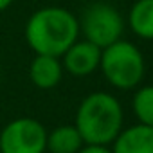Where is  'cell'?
<instances>
[{
  "label": "cell",
  "mask_w": 153,
  "mask_h": 153,
  "mask_svg": "<svg viewBox=\"0 0 153 153\" xmlns=\"http://www.w3.org/2000/svg\"><path fill=\"white\" fill-rule=\"evenodd\" d=\"M25 42L34 54L61 58L79 38V20L72 11L59 6L36 9L24 29Z\"/></svg>",
  "instance_id": "obj_1"
},
{
  "label": "cell",
  "mask_w": 153,
  "mask_h": 153,
  "mask_svg": "<svg viewBox=\"0 0 153 153\" xmlns=\"http://www.w3.org/2000/svg\"><path fill=\"white\" fill-rule=\"evenodd\" d=\"M121 101L110 92H92L81 99L76 110L74 126L85 144L110 146L124 128Z\"/></svg>",
  "instance_id": "obj_2"
},
{
  "label": "cell",
  "mask_w": 153,
  "mask_h": 153,
  "mask_svg": "<svg viewBox=\"0 0 153 153\" xmlns=\"http://www.w3.org/2000/svg\"><path fill=\"white\" fill-rule=\"evenodd\" d=\"M99 68L105 79L117 90H133L144 79L146 61L137 45L121 38L101 51Z\"/></svg>",
  "instance_id": "obj_3"
},
{
  "label": "cell",
  "mask_w": 153,
  "mask_h": 153,
  "mask_svg": "<svg viewBox=\"0 0 153 153\" xmlns=\"http://www.w3.org/2000/svg\"><path fill=\"white\" fill-rule=\"evenodd\" d=\"M79 20V34L85 40L97 45L101 51L117 40L123 38L124 33V18L112 4L96 2L90 4Z\"/></svg>",
  "instance_id": "obj_4"
},
{
  "label": "cell",
  "mask_w": 153,
  "mask_h": 153,
  "mask_svg": "<svg viewBox=\"0 0 153 153\" xmlns=\"http://www.w3.org/2000/svg\"><path fill=\"white\" fill-rule=\"evenodd\" d=\"M2 153H45L47 128L33 117H16L0 130Z\"/></svg>",
  "instance_id": "obj_5"
},
{
  "label": "cell",
  "mask_w": 153,
  "mask_h": 153,
  "mask_svg": "<svg viewBox=\"0 0 153 153\" xmlns=\"http://www.w3.org/2000/svg\"><path fill=\"white\" fill-rule=\"evenodd\" d=\"M63 70L74 78H85L94 74L101 63V49L88 40H76L59 58Z\"/></svg>",
  "instance_id": "obj_6"
},
{
  "label": "cell",
  "mask_w": 153,
  "mask_h": 153,
  "mask_svg": "<svg viewBox=\"0 0 153 153\" xmlns=\"http://www.w3.org/2000/svg\"><path fill=\"white\" fill-rule=\"evenodd\" d=\"M110 149L112 153H153V128L140 123L123 128Z\"/></svg>",
  "instance_id": "obj_7"
},
{
  "label": "cell",
  "mask_w": 153,
  "mask_h": 153,
  "mask_svg": "<svg viewBox=\"0 0 153 153\" xmlns=\"http://www.w3.org/2000/svg\"><path fill=\"white\" fill-rule=\"evenodd\" d=\"M63 72L65 70L61 59L56 56L34 54V58L29 63V79L40 90H51L58 87V83L63 78Z\"/></svg>",
  "instance_id": "obj_8"
},
{
  "label": "cell",
  "mask_w": 153,
  "mask_h": 153,
  "mask_svg": "<svg viewBox=\"0 0 153 153\" xmlns=\"http://www.w3.org/2000/svg\"><path fill=\"white\" fill-rule=\"evenodd\" d=\"M83 146L85 142L74 124H61L47 131L49 153H78Z\"/></svg>",
  "instance_id": "obj_9"
},
{
  "label": "cell",
  "mask_w": 153,
  "mask_h": 153,
  "mask_svg": "<svg viewBox=\"0 0 153 153\" xmlns=\"http://www.w3.org/2000/svg\"><path fill=\"white\" fill-rule=\"evenodd\" d=\"M130 29L142 40H153V0H137L128 15Z\"/></svg>",
  "instance_id": "obj_10"
},
{
  "label": "cell",
  "mask_w": 153,
  "mask_h": 153,
  "mask_svg": "<svg viewBox=\"0 0 153 153\" xmlns=\"http://www.w3.org/2000/svg\"><path fill=\"white\" fill-rule=\"evenodd\" d=\"M131 108L140 124L153 128V85L137 87V92L133 94Z\"/></svg>",
  "instance_id": "obj_11"
},
{
  "label": "cell",
  "mask_w": 153,
  "mask_h": 153,
  "mask_svg": "<svg viewBox=\"0 0 153 153\" xmlns=\"http://www.w3.org/2000/svg\"><path fill=\"white\" fill-rule=\"evenodd\" d=\"M78 153H112L110 146H97V144H85Z\"/></svg>",
  "instance_id": "obj_12"
},
{
  "label": "cell",
  "mask_w": 153,
  "mask_h": 153,
  "mask_svg": "<svg viewBox=\"0 0 153 153\" xmlns=\"http://www.w3.org/2000/svg\"><path fill=\"white\" fill-rule=\"evenodd\" d=\"M13 2H15V0H0V13L6 11L7 7H11V6H13Z\"/></svg>",
  "instance_id": "obj_13"
},
{
  "label": "cell",
  "mask_w": 153,
  "mask_h": 153,
  "mask_svg": "<svg viewBox=\"0 0 153 153\" xmlns=\"http://www.w3.org/2000/svg\"><path fill=\"white\" fill-rule=\"evenodd\" d=\"M0 153H2V151H0Z\"/></svg>",
  "instance_id": "obj_14"
}]
</instances>
